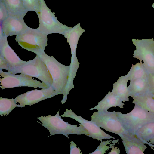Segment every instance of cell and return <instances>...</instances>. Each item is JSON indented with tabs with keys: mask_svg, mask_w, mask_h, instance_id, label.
I'll list each match as a JSON object with an SVG mask.
<instances>
[{
	"mask_svg": "<svg viewBox=\"0 0 154 154\" xmlns=\"http://www.w3.org/2000/svg\"><path fill=\"white\" fill-rule=\"evenodd\" d=\"M46 65L51 75V86L59 94H63L62 104L66 102L70 90L74 88L70 72V67L63 65L52 56L47 55L44 51L36 53Z\"/></svg>",
	"mask_w": 154,
	"mask_h": 154,
	"instance_id": "cell-1",
	"label": "cell"
},
{
	"mask_svg": "<svg viewBox=\"0 0 154 154\" xmlns=\"http://www.w3.org/2000/svg\"><path fill=\"white\" fill-rule=\"evenodd\" d=\"M54 116L49 115L47 116H41L37 118L42 123L43 126L48 130L50 133V136L61 134L65 136L68 139V135L84 134L89 136V134L85 128L80 124V126L73 125L65 122L60 116L59 112Z\"/></svg>",
	"mask_w": 154,
	"mask_h": 154,
	"instance_id": "cell-2",
	"label": "cell"
},
{
	"mask_svg": "<svg viewBox=\"0 0 154 154\" xmlns=\"http://www.w3.org/2000/svg\"><path fill=\"white\" fill-rule=\"evenodd\" d=\"M117 115L124 129L128 132L135 134L145 124L154 122V113L135 104L130 112L122 114L117 112Z\"/></svg>",
	"mask_w": 154,
	"mask_h": 154,
	"instance_id": "cell-3",
	"label": "cell"
},
{
	"mask_svg": "<svg viewBox=\"0 0 154 154\" xmlns=\"http://www.w3.org/2000/svg\"><path fill=\"white\" fill-rule=\"evenodd\" d=\"M39 21L37 29L47 35L54 33L63 34L69 29L61 23L46 5L44 0H40V8L36 13Z\"/></svg>",
	"mask_w": 154,
	"mask_h": 154,
	"instance_id": "cell-4",
	"label": "cell"
},
{
	"mask_svg": "<svg viewBox=\"0 0 154 154\" xmlns=\"http://www.w3.org/2000/svg\"><path fill=\"white\" fill-rule=\"evenodd\" d=\"M20 73L35 77L46 84L51 86L53 79L46 65L37 55L35 58L16 69L13 74Z\"/></svg>",
	"mask_w": 154,
	"mask_h": 154,
	"instance_id": "cell-5",
	"label": "cell"
},
{
	"mask_svg": "<svg viewBox=\"0 0 154 154\" xmlns=\"http://www.w3.org/2000/svg\"><path fill=\"white\" fill-rule=\"evenodd\" d=\"M15 40L23 48L35 54L44 51L47 45V35L37 28L29 27L24 33L17 35Z\"/></svg>",
	"mask_w": 154,
	"mask_h": 154,
	"instance_id": "cell-6",
	"label": "cell"
},
{
	"mask_svg": "<svg viewBox=\"0 0 154 154\" xmlns=\"http://www.w3.org/2000/svg\"><path fill=\"white\" fill-rule=\"evenodd\" d=\"M0 87L2 90L18 87H28L47 88L49 87L43 82L34 79L32 77L22 74L16 75L0 70Z\"/></svg>",
	"mask_w": 154,
	"mask_h": 154,
	"instance_id": "cell-7",
	"label": "cell"
},
{
	"mask_svg": "<svg viewBox=\"0 0 154 154\" xmlns=\"http://www.w3.org/2000/svg\"><path fill=\"white\" fill-rule=\"evenodd\" d=\"M136 48L133 57L142 61L148 73L154 75V40L153 38L132 39Z\"/></svg>",
	"mask_w": 154,
	"mask_h": 154,
	"instance_id": "cell-8",
	"label": "cell"
},
{
	"mask_svg": "<svg viewBox=\"0 0 154 154\" xmlns=\"http://www.w3.org/2000/svg\"><path fill=\"white\" fill-rule=\"evenodd\" d=\"M91 116V121L106 131L115 133L120 137L128 132L123 127L116 111H98L94 112Z\"/></svg>",
	"mask_w": 154,
	"mask_h": 154,
	"instance_id": "cell-9",
	"label": "cell"
},
{
	"mask_svg": "<svg viewBox=\"0 0 154 154\" xmlns=\"http://www.w3.org/2000/svg\"><path fill=\"white\" fill-rule=\"evenodd\" d=\"M59 94L51 86L49 88L41 90L35 89L18 95L15 99L17 102V107H23L26 105L31 106L43 100L51 98Z\"/></svg>",
	"mask_w": 154,
	"mask_h": 154,
	"instance_id": "cell-10",
	"label": "cell"
},
{
	"mask_svg": "<svg viewBox=\"0 0 154 154\" xmlns=\"http://www.w3.org/2000/svg\"><path fill=\"white\" fill-rule=\"evenodd\" d=\"M66 110V111L64 112L63 114L61 116L72 118L79 122L88 131L89 134V137L100 141L104 139H115L114 137L105 132L91 120H87L80 116L77 115L71 109Z\"/></svg>",
	"mask_w": 154,
	"mask_h": 154,
	"instance_id": "cell-11",
	"label": "cell"
},
{
	"mask_svg": "<svg viewBox=\"0 0 154 154\" xmlns=\"http://www.w3.org/2000/svg\"><path fill=\"white\" fill-rule=\"evenodd\" d=\"M23 18L8 16L0 23V33L8 37L24 33L29 27L25 23Z\"/></svg>",
	"mask_w": 154,
	"mask_h": 154,
	"instance_id": "cell-12",
	"label": "cell"
},
{
	"mask_svg": "<svg viewBox=\"0 0 154 154\" xmlns=\"http://www.w3.org/2000/svg\"><path fill=\"white\" fill-rule=\"evenodd\" d=\"M0 55L8 62L9 67L8 72L13 73L18 67L26 63L28 61L21 60L9 46L7 37L0 33Z\"/></svg>",
	"mask_w": 154,
	"mask_h": 154,
	"instance_id": "cell-13",
	"label": "cell"
},
{
	"mask_svg": "<svg viewBox=\"0 0 154 154\" xmlns=\"http://www.w3.org/2000/svg\"><path fill=\"white\" fill-rule=\"evenodd\" d=\"M127 154H144L147 147L135 134L129 132L120 137Z\"/></svg>",
	"mask_w": 154,
	"mask_h": 154,
	"instance_id": "cell-14",
	"label": "cell"
},
{
	"mask_svg": "<svg viewBox=\"0 0 154 154\" xmlns=\"http://www.w3.org/2000/svg\"><path fill=\"white\" fill-rule=\"evenodd\" d=\"M125 105L122 102L121 99L112 92H109L104 98L98 103L97 105L89 110L96 109L98 111H107L113 107H119L123 108Z\"/></svg>",
	"mask_w": 154,
	"mask_h": 154,
	"instance_id": "cell-15",
	"label": "cell"
},
{
	"mask_svg": "<svg viewBox=\"0 0 154 154\" xmlns=\"http://www.w3.org/2000/svg\"><path fill=\"white\" fill-rule=\"evenodd\" d=\"M6 7L8 16L24 17L28 11L22 0H3Z\"/></svg>",
	"mask_w": 154,
	"mask_h": 154,
	"instance_id": "cell-16",
	"label": "cell"
},
{
	"mask_svg": "<svg viewBox=\"0 0 154 154\" xmlns=\"http://www.w3.org/2000/svg\"><path fill=\"white\" fill-rule=\"evenodd\" d=\"M128 88L129 96L132 98L143 94L149 91L148 78L131 80Z\"/></svg>",
	"mask_w": 154,
	"mask_h": 154,
	"instance_id": "cell-17",
	"label": "cell"
},
{
	"mask_svg": "<svg viewBox=\"0 0 154 154\" xmlns=\"http://www.w3.org/2000/svg\"><path fill=\"white\" fill-rule=\"evenodd\" d=\"M129 80L127 75L121 76L118 81L114 84L112 92L119 97L122 101H129V92L127 87Z\"/></svg>",
	"mask_w": 154,
	"mask_h": 154,
	"instance_id": "cell-18",
	"label": "cell"
},
{
	"mask_svg": "<svg viewBox=\"0 0 154 154\" xmlns=\"http://www.w3.org/2000/svg\"><path fill=\"white\" fill-rule=\"evenodd\" d=\"M133 99V103L154 113V97L149 91Z\"/></svg>",
	"mask_w": 154,
	"mask_h": 154,
	"instance_id": "cell-19",
	"label": "cell"
},
{
	"mask_svg": "<svg viewBox=\"0 0 154 154\" xmlns=\"http://www.w3.org/2000/svg\"><path fill=\"white\" fill-rule=\"evenodd\" d=\"M149 73L142 61L135 65L132 64L129 72L127 74L129 80L148 78Z\"/></svg>",
	"mask_w": 154,
	"mask_h": 154,
	"instance_id": "cell-20",
	"label": "cell"
},
{
	"mask_svg": "<svg viewBox=\"0 0 154 154\" xmlns=\"http://www.w3.org/2000/svg\"><path fill=\"white\" fill-rule=\"evenodd\" d=\"M135 134L145 144L154 137V122L147 123L140 128Z\"/></svg>",
	"mask_w": 154,
	"mask_h": 154,
	"instance_id": "cell-21",
	"label": "cell"
},
{
	"mask_svg": "<svg viewBox=\"0 0 154 154\" xmlns=\"http://www.w3.org/2000/svg\"><path fill=\"white\" fill-rule=\"evenodd\" d=\"M15 99H8L0 97V115L5 116L8 115L12 110L17 107Z\"/></svg>",
	"mask_w": 154,
	"mask_h": 154,
	"instance_id": "cell-22",
	"label": "cell"
},
{
	"mask_svg": "<svg viewBox=\"0 0 154 154\" xmlns=\"http://www.w3.org/2000/svg\"><path fill=\"white\" fill-rule=\"evenodd\" d=\"M26 9L28 11H34L36 13L40 8V0H22Z\"/></svg>",
	"mask_w": 154,
	"mask_h": 154,
	"instance_id": "cell-23",
	"label": "cell"
},
{
	"mask_svg": "<svg viewBox=\"0 0 154 154\" xmlns=\"http://www.w3.org/2000/svg\"><path fill=\"white\" fill-rule=\"evenodd\" d=\"M112 141L111 140L106 141L101 140L100 143V144L98 146L96 149L93 152L89 154H103L105 153L106 151L109 148H112V146L115 145L116 143L113 144H110L109 146L106 145L110 144Z\"/></svg>",
	"mask_w": 154,
	"mask_h": 154,
	"instance_id": "cell-24",
	"label": "cell"
},
{
	"mask_svg": "<svg viewBox=\"0 0 154 154\" xmlns=\"http://www.w3.org/2000/svg\"><path fill=\"white\" fill-rule=\"evenodd\" d=\"M8 17L7 10L3 0H0V22Z\"/></svg>",
	"mask_w": 154,
	"mask_h": 154,
	"instance_id": "cell-25",
	"label": "cell"
},
{
	"mask_svg": "<svg viewBox=\"0 0 154 154\" xmlns=\"http://www.w3.org/2000/svg\"><path fill=\"white\" fill-rule=\"evenodd\" d=\"M149 91L154 95V75L149 73L148 78Z\"/></svg>",
	"mask_w": 154,
	"mask_h": 154,
	"instance_id": "cell-26",
	"label": "cell"
},
{
	"mask_svg": "<svg viewBox=\"0 0 154 154\" xmlns=\"http://www.w3.org/2000/svg\"><path fill=\"white\" fill-rule=\"evenodd\" d=\"M70 154H82L79 147L77 148V145L73 141L70 142Z\"/></svg>",
	"mask_w": 154,
	"mask_h": 154,
	"instance_id": "cell-27",
	"label": "cell"
},
{
	"mask_svg": "<svg viewBox=\"0 0 154 154\" xmlns=\"http://www.w3.org/2000/svg\"><path fill=\"white\" fill-rule=\"evenodd\" d=\"M5 69L8 71L9 70V67L7 61L0 55V70Z\"/></svg>",
	"mask_w": 154,
	"mask_h": 154,
	"instance_id": "cell-28",
	"label": "cell"
},
{
	"mask_svg": "<svg viewBox=\"0 0 154 154\" xmlns=\"http://www.w3.org/2000/svg\"><path fill=\"white\" fill-rule=\"evenodd\" d=\"M120 153V149L118 147H116L115 148L113 146L110 152H109V154H119Z\"/></svg>",
	"mask_w": 154,
	"mask_h": 154,
	"instance_id": "cell-29",
	"label": "cell"
},
{
	"mask_svg": "<svg viewBox=\"0 0 154 154\" xmlns=\"http://www.w3.org/2000/svg\"><path fill=\"white\" fill-rule=\"evenodd\" d=\"M145 144H147L148 145L151 147L154 148V145L152 144L151 143L148 142H146L145 143Z\"/></svg>",
	"mask_w": 154,
	"mask_h": 154,
	"instance_id": "cell-30",
	"label": "cell"
},
{
	"mask_svg": "<svg viewBox=\"0 0 154 154\" xmlns=\"http://www.w3.org/2000/svg\"><path fill=\"white\" fill-rule=\"evenodd\" d=\"M148 142L152 144H154V137L151 138Z\"/></svg>",
	"mask_w": 154,
	"mask_h": 154,
	"instance_id": "cell-31",
	"label": "cell"
},
{
	"mask_svg": "<svg viewBox=\"0 0 154 154\" xmlns=\"http://www.w3.org/2000/svg\"><path fill=\"white\" fill-rule=\"evenodd\" d=\"M152 7L154 8V2L152 4Z\"/></svg>",
	"mask_w": 154,
	"mask_h": 154,
	"instance_id": "cell-32",
	"label": "cell"
},
{
	"mask_svg": "<svg viewBox=\"0 0 154 154\" xmlns=\"http://www.w3.org/2000/svg\"><path fill=\"white\" fill-rule=\"evenodd\" d=\"M152 96H153V97H154V95H153V94H152Z\"/></svg>",
	"mask_w": 154,
	"mask_h": 154,
	"instance_id": "cell-33",
	"label": "cell"
}]
</instances>
